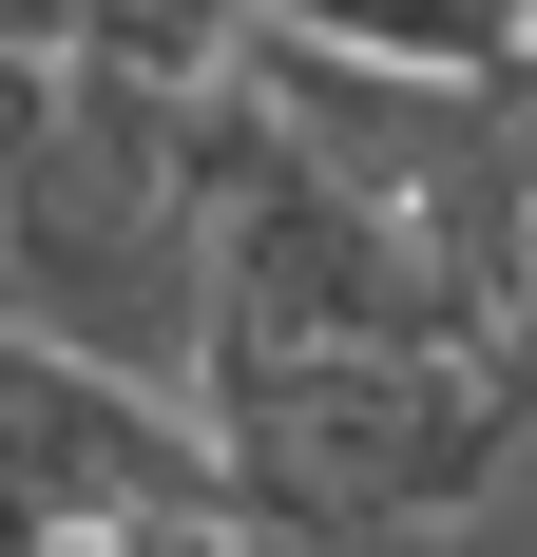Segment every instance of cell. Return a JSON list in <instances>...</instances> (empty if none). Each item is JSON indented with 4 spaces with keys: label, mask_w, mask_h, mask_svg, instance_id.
<instances>
[{
    "label": "cell",
    "mask_w": 537,
    "mask_h": 557,
    "mask_svg": "<svg viewBox=\"0 0 537 557\" xmlns=\"http://www.w3.org/2000/svg\"><path fill=\"white\" fill-rule=\"evenodd\" d=\"M0 327L77 346L115 385L192 404L212 366V193H192V77L58 58V115L0 154Z\"/></svg>",
    "instance_id": "obj_1"
},
{
    "label": "cell",
    "mask_w": 537,
    "mask_h": 557,
    "mask_svg": "<svg viewBox=\"0 0 537 557\" xmlns=\"http://www.w3.org/2000/svg\"><path fill=\"white\" fill-rule=\"evenodd\" d=\"M192 443H212V500L346 539V557H403L519 461V404L480 385V346H212Z\"/></svg>",
    "instance_id": "obj_2"
},
{
    "label": "cell",
    "mask_w": 537,
    "mask_h": 557,
    "mask_svg": "<svg viewBox=\"0 0 537 557\" xmlns=\"http://www.w3.org/2000/svg\"><path fill=\"white\" fill-rule=\"evenodd\" d=\"M154 500H212L192 404L115 385V366H77V346H39V327H0V519L97 539V519H154Z\"/></svg>",
    "instance_id": "obj_3"
},
{
    "label": "cell",
    "mask_w": 537,
    "mask_h": 557,
    "mask_svg": "<svg viewBox=\"0 0 537 557\" xmlns=\"http://www.w3.org/2000/svg\"><path fill=\"white\" fill-rule=\"evenodd\" d=\"M250 20H288L326 58H403V77H499L537 39V0H250Z\"/></svg>",
    "instance_id": "obj_4"
},
{
    "label": "cell",
    "mask_w": 537,
    "mask_h": 557,
    "mask_svg": "<svg viewBox=\"0 0 537 557\" xmlns=\"http://www.w3.org/2000/svg\"><path fill=\"white\" fill-rule=\"evenodd\" d=\"M250 0H77V58H135V77H212Z\"/></svg>",
    "instance_id": "obj_5"
},
{
    "label": "cell",
    "mask_w": 537,
    "mask_h": 557,
    "mask_svg": "<svg viewBox=\"0 0 537 557\" xmlns=\"http://www.w3.org/2000/svg\"><path fill=\"white\" fill-rule=\"evenodd\" d=\"M77 557H346V539H288V519H250V500H154V519H97Z\"/></svg>",
    "instance_id": "obj_6"
},
{
    "label": "cell",
    "mask_w": 537,
    "mask_h": 557,
    "mask_svg": "<svg viewBox=\"0 0 537 557\" xmlns=\"http://www.w3.org/2000/svg\"><path fill=\"white\" fill-rule=\"evenodd\" d=\"M39 115H58V58H0V154H20Z\"/></svg>",
    "instance_id": "obj_7"
},
{
    "label": "cell",
    "mask_w": 537,
    "mask_h": 557,
    "mask_svg": "<svg viewBox=\"0 0 537 557\" xmlns=\"http://www.w3.org/2000/svg\"><path fill=\"white\" fill-rule=\"evenodd\" d=\"M0 58H77V0H0Z\"/></svg>",
    "instance_id": "obj_8"
}]
</instances>
